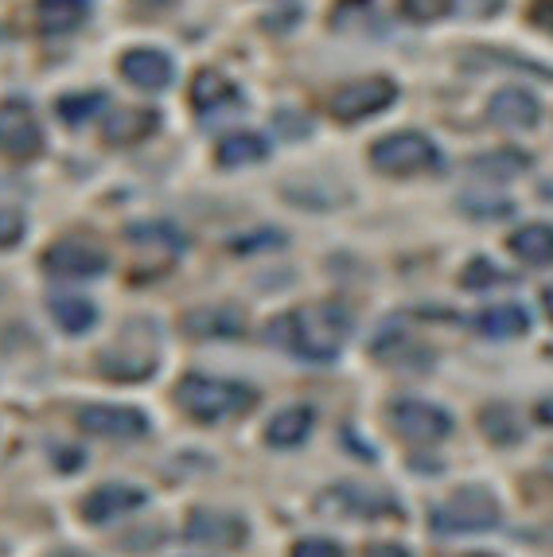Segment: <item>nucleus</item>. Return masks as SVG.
<instances>
[{"instance_id":"nucleus-17","label":"nucleus","mask_w":553,"mask_h":557,"mask_svg":"<svg viewBox=\"0 0 553 557\" xmlns=\"http://www.w3.org/2000/svg\"><path fill=\"white\" fill-rule=\"evenodd\" d=\"M184 332L195 339H234L246 332V320L234 308H199L184 317Z\"/></svg>"},{"instance_id":"nucleus-15","label":"nucleus","mask_w":553,"mask_h":557,"mask_svg":"<svg viewBox=\"0 0 553 557\" xmlns=\"http://www.w3.org/2000/svg\"><path fill=\"white\" fill-rule=\"evenodd\" d=\"M121 75L137 90H164L172 83V59L164 51H152V47H133L121 55Z\"/></svg>"},{"instance_id":"nucleus-12","label":"nucleus","mask_w":553,"mask_h":557,"mask_svg":"<svg viewBox=\"0 0 553 557\" xmlns=\"http://www.w3.org/2000/svg\"><path fill=\"white\" fill-rule=\"evenodd\" d=\"M323 515H351V519H379V515H402L394 495L370 492L359 483H335L332 492L320 495Z\"/></svg>"},{"instance_id":"nucleus-10","label":"nucleus","mask_w":553,"mask_h":557,"mask_svg":"<svg viewBox=\"0 0 553 557\" xmlns=\"http://www.w3.org/2000/svg\"><path fill=\"white\" fill-rule=\"evenodd\" d=\"M78 429L90 433V437L137 441V437H145L152 425H148L145 413L133 406H102V401H94V406L78 409Z\"/></svg>"},{"instance_id":"nucleus-29","label":"nucleus","mask_w":553,"mask_h":557,"mask_svg":"<svg viewBox=\"0 0 553 557\" xmlns=\"http://www.w3.org/2000/svg\"><path fill=\"white\" fill-rule=\"evenodd\" d=\"M480 425L488 429V433L499 441V445H515V441L523 437V429H518V421L511 418L507 406H491L488 413L480 418Z\"/></svg>"},{"instance_id":"nucleus-38","label":"nucleus","mask_w":553,"mask_h":557,"mask_svg":"<svg viewBox=\"0 0 553 557\" xmlns=\"http://www.w3.org/2000/svg\"><path fill=\"white\" fill-rule=\"evenodd\" d=\"M476 557H488V554H476Z\"/></svg>"},{"instance_id":"nucleus-32","label":"nucleus","mask_w":553,"mask_h":557,"mask_svg":"<svg viewBox=\"0 0 553 557\" xmlns=\"http://www.w3.org/2000/svg\"><path fill=\"white\" fill-rule=\"evenodd\" d=\"M293 557H343V549L328 539H305L293 546Z\"/></svg>"},{"instance_id":"nucleus-36","label":"nucleus","mask_w":553,"mask_h":557,"mask_svg":"<svg viewBox=\"0 0 553 557\" xmlns=\"http://www.w3.org/2000/svg\"><path fill=\"white\" fill-rule=\"evenodd\" d=\"M542 305H545V312H550V320H553V285L542 293Z\"/></svg>"},{"instance_id":"nucleus-7","label":"nucleus","mask_w":553,"mask_h":557,"mask_svg":"<svg viewBox=\"0 0 553 557\" xmlns=\"http://www.w3.org/2000/svg\"><path fill=\"white\" fill-rule=\"evenodd\" d=\"M39 265L56 281H94L110 270V258L83 238H63V242H56V246H47Z\"/></svg>"},{"instance_id":"nucleus-31","label":"nucleus","mask_w":553,"mask_h":557,"mask_svg":"<svg viewBox=\"0 0 553 557\" xmlns=\"http://www.w3.org/2000/svg\"><path fill=\"white\" fill-rule=\"evenodd\" d=\"M24 238V214L0 207V250H9L16 242Z\"/></svg>"},{"instance_id":"nucleus-22","label":"nucleus","mask_w":553,"mask_h":557,"mask_svg":"<svg viewBox=\"0 0 553 557\" xmlns=\"http://www.w3.org/2000/svg\"><path fill=\"white\" fill-rule=\"evenodd\" d=\"M476 327L491 339H515V335L530 332V317H526L523 305H495L476 312Z\"/></svg>"},{"instance_id":"nucleus-5","label":"nucleus","mask_w":553,"mask_h":557,"mask_svg":"<svg viewBox=\"0 0 553 557\" xmlns=\"http://www.w3.org/2000/svg\"><path fill=\"white\" fill-rule=\"evenodd\" d=\"M370 164L379 168L382 176H417V172H441L444 157L433 145V137L406 129L374 140L370 145Z\"/></svg>"},{"instance_id":"nucleus-28","label":"nucleus","mask_w":553,"mask_h":557,"mask_svg":"<svg viewBox=\"0 0 553 557\" xmlns=\"http://www.w3.org/2000/svg\"><path fill=\"white\" fill-rule=\"evenodd\" d=\"M460 285L471 288V293H483V288L507 285V273L499 270L495 261H488V258H471L460 273Z\"/></svg>"},{"instance_id":"nucleus-34","label":"nucleus","mask_w":553,"mask_h":557,"mask_svg":"<svg viewBox=\"0 0 553 557\" xmlns=\"http://www.w3.org/2000/svg\"><path fill=\"white\" fill-rule=\"evenodd\" d=\"M538 421H542V425H553V394L538 401Z\"/></svg>"},{"instance_id":"nucleus-37","label":"nucleus","mask_w":553,"mask_h":557,"mask_svg":"<svg viewBox=\"0 0 553 557\" xmlns=\"http://www.w3.org/2000/svg\"><path fill=\"white\" fill-rule=\"evenodd\" d=\"M63 554H66V557H86V554H71V549H63Z\"/></svg>"},{"instance_id":"nucleus-35","label":"nucleus","mask_w":553,"mask_h":557,"mask_svg":"<svg viewBox=\"0 0 553 557\" xmlns=\"http://www.w3.org/2000/svg\"><path fill=\"white\" fill-rule=\"evenodd\" d=\"M545 4H550V9H538V12H534L538 24H553V0H545Z\"/></svg>"},{"instance_id":"nucleus-3","label":"nucleus","mask_w":553,"mask_h":557,"mask_svg":"<svg viewBox=\"0 0 553 557\" xmlns=\"http://www.w3.org/2000/svg\"><path fill=\"white\" fill-rule=\"evenodd\" d=\"M175 401H180V409H187V418L214 425V421H226L234 413H246L258 401V391L246 386V382L184 374V379L175 382Z\"/></svg>"},{"instance_id":"nucleus-18","label":"nucleus","mask_w":553,"mask_h":557,"mask_svg":"<svg viewBox=\"0 0 553 557\" xmlns=\"http://www.w3.org/2000/svg\"><path fill=\"white\" fill-rule=\"evenodd\" d=\"M125 238H130L133 246H145V250L164 253V258H180V253L187 250L184 231L172 226V223H160V219H152V223H130L125 226Z\"/></svg>"},{"instance_id":"nucleus-9","label":"nucleus","mask_w":553,"mask_h":557,"mask_svg":"<svg viewBox=\"0 0 553 557\" xmlns=\"http://www.w3.org/2000/svg\"><path fill=\"white\" fill-rule=\"evenodd\" d=\"M44 149V129L24 98L0 102V152L9 160H32Z\"/></svg>"},{"instance_id":"nucleus-13","label":"nucleus","mask_w":553,"mask_h":557,"mask_svg":"<svg viewBox=\"0 0 553 557\" xmlns=\"http://www.w3.org/2000/svg\"><path fill=\"white\" fill-rule=\"evenodd\" d=\"M148 503V492L145 487H133V483H102V487H94L90 495L83 499V519L90 527H106V522H118L125 515L140 511Z\"/></svg>"},{"instance_id":"nucleus-19","label":"nucleus","mask_w":553,"mask_h":557,"mask_svg":"<svg viewBox=\"0 0 553 557\" xmlns=\"http://www.w3.org/2000/svg\"><path fill=\"white\" fill-rule=\"evenodd\" d=\"M90 4L94 0H39L36 20H39V32L47 36H66L90 16Z\"/></svg>"},{"instance_id":"nucleus-23","label":"nucleus","mask_w":553,"mask_h":557,"mask_svg":"<svg viewBox=\"0 0 553 557\" xmlns=\"http://www.w3.org/2000/svg\"><path fill=\"white\" fill-rule=\"evenodd\" d=\"M269 157V140L261 133H231V137L219 140V149H214V160L222 168H238V164H258V160Z\"/></svg>"},{"instance_id":"nucleus-25","label":"nucleus","mask_w":553,"mask_h":557,"mask_svg":"<svg viewBox=\"0 0 553 557\" xmlns=\"http://www.w3.org/2000/svg\"><path fill=\"white\" fill-rule=\"evenodd\" d=\"M157 113L152 110H118L110 121H106V140L110 145H133V140L148 137L157 129Z\"/></svg>"},{"instance_id":"nucleus-26","label":"nucleus","mask_w":553,"mask_h":557,"mask_svg":"<svg viewBox=\"0 0 553 557\" xmlns=\"http://www.w3.org/2000/svg\"><path fill=\"white\" fill-rule=\"evenodd\" d=\"M530 168V157L526 152H515V149H499V152H488V157H476L471 160V172L476 176H488V180H511L518 172Z\"/></svg>"},{"instance_id":"nucleus-14","label":"nucleus","mask_w":553,"mask_h":557,"mask_svg":"<svg viewBox=\"0 0 553 557\" xmlns=\"http://www.w3.org/2000/svg\"><path fill=\"white\" fill-rule=\"evenodd\" d=\"M538 117H542V106L523 86H503L488 102V121L499 129H534Z\"/></svg>"},{"instance_id":"nucleus-1","label":"nucleus","mask_w":553,"mask_h":557,"mask_svg":"<svg viewBox=\"0 0 553 557\" xmlns=\"http://www.w3.org/2000/svg\"><path fill=\"white\" fill-rule=\"evenodd\" d=\"M351 335V317L340 305H305L266 324V339L308 362H332Z\"/></svg>"},{"instance_id":"nucleus-21","label":"nucleus","mask_w":553,"mask_h":557,"mask_svg":"<svg viewBox=\"0 0 553 557\" xmlns=\"http://www.w3.org/2000/svg\"><path fill=\"white\" fill-rule=\"evenodd\" d=\"M511 250L526 265H553V226L550 223H526L511 234Z\"/></svg>"},{"instance_id":"nucleus-8","label":"nucleus","mask_w":553,"mask_h":557,"mask_svg":"<svg viewBox=\"0 0 553 557\" xmlns=\"http://www.w3.org/2000/svg\"><path fill=\"white\" fill-rule=\"evenodd\" d=\"M184 539L192 542V546H207V549H238L249 542V522L234 511L195 507L184 522Z\"/></svg>"},{"instance_id":"nucleus-20","label":"nucleus","mask_w":553,"mask_h":557,"mask_svg":"<svg viewBox=\"0 0 553 557\" xmlns=\"http://www.w3.org/2000/svg\"><path fill=\"white\" fill-rule=\"evenodd\" d=\"M238 102V86L231 83V78L222 75V71H199V75L192 78V106L195 110H222V106Z\"/></svg>"},{"instance_id":"nucleus-16","label":"nucleus","mask_w":553,"mask_h":557,"mask_svg":"<svg viewBox=\"0 0 553 557\" xmlns=\"http://www.w3.org/2000/svg\"><path fill=\"white\" fill-rule=\"evenodd\" d=\"M312 425H316L312 406H285L281 413H273V418H269L266 441L273 448H296V445H305V441H308Z\"/></svg>"},{"instance_id":"nucleus-4","label":"nucleus","mask_w":553,"mask_h":557,"mask_svg":"<svg viewBox=\"0 0 553 557\" xmlns=\"http://www.w3.org/2000/svg\"><path fill=\"white\" fill-rule=\"evenodd\" d=\"M503 519V507L488 487H460L456 495H448L444 503L433 507V530L441 539L452 534H480V530H495Z\"/></svg>"},{"instance_id":"nucleus-11","label":"nucleus","mask_w":553,"mask_h":557,"mask_svg":"<svg viewBox=\"0 0 553 557\" xmlns=\"http://www.w3.org/2000/svg\"><path fill=\"white\" fill-rule=\"evenodd\" d=\"M394 429L402 433L406 441H417V445H433V441L448 437L452 433V418L444 413L441 406L433 401H421V398H402L394 401V413H390Z\"/></svg>"},{"instance_id":"nucleus-30","label":"nucleus","mask_w":553,"mask_h":557,"mask_svg":"<svg viewBox=\"0 0 553 557\" xmlns=\"http://www.w3.org/2000/svg\"><path fill=\"white\" fill-rule=\"evenodd\" d=\"M397 12L414 20V24H433V20L448 16L452 0H397Z\"/></svg>"},{"instance_id":"nucleus-2","label":"nucleus","mask_w":553,"mask_h":557,"mask_svg":"<svg viewBox=\"0 0 553 557\" xmlns=\"http://www.w3.org/2000/svg\"><path fill=\"white\" fill-rule=\"evenodd\" d=\"M160 367V327L157 320L133 317L121 324L113 344L98 351V371L110 382H145Z\"/></svg>"},{"instance_id":"nucleus-24","label":"nucleus","mask_w":553,"mask_h":557,"mask_svg":"<svg viewBox=\"0 0 553 557\" xmlns=\"http://www.w3.org/2000/svg\"><path fill=\"white\" fill-rule=\"evenodd\" d=\"M47 308H51V317H56V324L63 327L66 335H86L98 324V308L86 297H63V293H59V297H47Z\"/></svg>"},{"instance_id":"nucleus-6","label":"nucleus","mask_w":553,"mask_h":557,"mask_svg":"<svg viewBox=\"0 0 553 557\" xmlns=\"http://www.w3.org/2000/svg\"><path fill=\"white\" fill-rule=\"evenodd\" d=\"M397 98V86L390 78H359V83H343L340 90L332 94L328 102V113H332L340 125H351V121H367L374 113L390 110Z\"/></svg>"},{"instance_id":"nucleus-33","label":"nucleus","mask_w":553,"mask_h":557,"mask_svg":"<svg viewBox=\"0 0 553 557\" xmlns=\"http://www.w3.org/2000/svg\"><path fill=\"white\" fill-rule=\"evenodd\" d=\"M362 557H409L402 546H394V542H379V546H370Z\"/></svg>"},{"instance_id":"nucleus-27","label":"nucleus","mask_w":553,"mask_h":557,"mask_svg":"<svg viewBox=\"0 0 553 557\" xmlns=\"http://www.w3.org/2000/svg\"><path fill=\"white\" fill-rule=\"evenodd\" d=\"M59 117L66 121V125H86V121L94 117V113L106 110V94L102 90H90V94H63L59 98Z\"/></svg>"}]
</instances>
